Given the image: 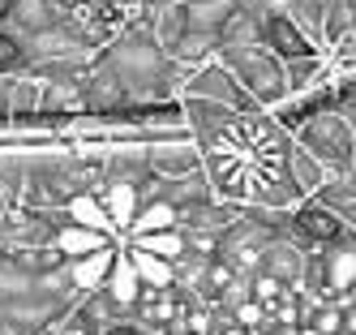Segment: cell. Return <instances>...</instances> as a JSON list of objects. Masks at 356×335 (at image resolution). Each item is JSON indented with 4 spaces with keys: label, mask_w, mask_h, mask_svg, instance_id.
<instances>
[{
    "label": "cell",
    "mask_w": 356,
    "mask_h": 335,
    "mask_svg": "<svg viewBox=\"0 0 356 335\" xmlns=\"http://www.w3.org/2000/svg\"><path fill=\"white\" fill-rule=\"evenodd\" d=\"M104 245H116V237H108V232H99V228H86V224H60L56 232V249L65 258H82L90 249H104Z\"/></svg>",
    "instance_id": "8992f818"
},
{
    "label": "cell",
    "mask_w": 356,
    "mask_h": 335,
    "mask_svg": "<svg viewBox=\"0 0 356 335\" xmlns=\"http://www.w3.org/2000/svg\"><path fill=\"white\" fill-rule=\"evenodd\" d=\"M22 69H31V56H26V43H22L9 26H0V73L13 77Z\"/></svg>",
    "instance_id": "9c48e42d"
},
{
    "label": "cell",
    "mask_w": 356,
    "mask_h": 335,
    "mask_svg": "<svg viewBox=\"0 0 356 335\" xmlns=\"http://www.w3.org/2000/svg\"><path fill=\"white\" fill-rule=\"evenodd\" d=\"M9 95H13V77L0 73V120H9Z\"/></svg>",
    "instance_id": "8fae6325"
},
{
    "label": "cell",
    "mask_w": 356,
    "mask_h": 335,
    "mask_svg": "<svg viewBox=\"0 0 356 335\" xmlns=\"http://www.w3.org/2000/svg\"><path fill=\"white\" fill-rule=\"evenodd\" d=\"M284 232H288V241H292L300 254H314V249H326V245H339L343 237H352L356 228H352L339 211H330L326 202L305 198V202H296L292 211H288Z\"/></svg>",
    "instance_id": "277c9868"
},
{
    "label": "cell",
    "mask_w": 356,
    "mask_h": 335,
    "mask_svg": "<svg viewBox=\"0 0 356 335\" xmlns=\"http://www.w3.org/2000/svg\"><path fill=\"white\" fill-rule=\"evenodd\" d=\"M120 249H124V258L134 263V271H138V279H142V283H150V288H168V283H176V267L168 263V258L146 254V249L124 245V241H120Z\"/></svg>",
    "instance_id": "52a82bcc"
},
{
    "label": "cell",
    "mask_w": 356,
    "mask_h": 335,
    "mask_svg": "<svg viewBox=\"0 0 356 335\" xmlns=\"http://www.w3.org/2000/svg\"><path fill=\"white\" fill-rule=\"evenodd\" d=\"M219 65L236 77V86L258 103L262 112H275L292 99V73H288V61H279L270 47H262L258 39L249 43H227L215 52Z\"/></svg>",
    "instance_id": "6da1fadb"
},
{
    "label": "cell",
    "mask_w": 356,
    "mask_h": 335,
    "mask_svg": "<svg viewBox=\"0 0 356 335\" xmlns=\"http://www.w3.org/2000/svg\"><path fill=\"white\" fill-rule=\"evenodd\" d=\"M300 293L309 301H348V297H356V232L343 237L339 245L305 254Z\"/></svg>",
    "instance_id": "3957f363"
},
{
    "label": "cell",
    "mask_w": 356,
    "mask_h": 335,
    "mask_svg": "<svg viewBox=\"0 0 356 335\" xmlns=\"http://www.w3.org/2000/svg\"><path fill=\"white\" fill-rule=\"evenodd\" d=\"M258 39L262 47H270L279 61H309V56H322V47L314 43V35L305 31V26L288 13V9H279V5H262L258 9Z\"/></svg>",
    "instance_id": "5b68a950"
},
{
    "label": "cell",
    "mask_w": 356,
    "mask_h": 335,
    "mask_svg": "<svg viewBox=\"0 0 356 335\" xmlns=\"http://www.w3.org/2000/svg\"><path fill=\"white\" fill-rule=\"evenodd\" d=\"M292 142L309 155V159L322 164V172L335 180V176H352L356 164V138H352V125L348 116L330 103V108H318L305 120L292 125Z\"/></svg>",
    "instance_id": "7a4b0ae2"
},
{
    "label": "cell",
    "mask_w": 356,
    "mask_h": 335,
    "mask_svg": "<svg viewBox=\"0 0 356 335\" xmlns=\"http://www.w3.org/2000/svg\"><path fill=\"white\" fill-rule=\"evenodd\" d=\"M95 335H159V331H150V327H142L138 318H108V322L99 327Z\"/></svg>",
    "instance_id": "30bf717a"
},
{
    "label": "cell",
    "mask_w": 356,
    "mask_h": 335,
    "mask_svg": "<svg viewBox=\"0 0 356 335\" xmlns=\"http://www.w3.org/2000/svg\"><path fill=\"white\" fill-rule=\"evenodd\" d=\"M124 245H138L146 254H159L176 267L185 258V228H159V232H142V237H129Z\"/></svg>",
    "instance_id": "ba28073f"
}]
</instances>
